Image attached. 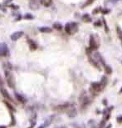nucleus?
<instances>
[{"mask_svg":"<svg viewBox=\"0 0 122 128\" xmlns=\"http://www.w3.org/2000/svg\"><path fill=\"white\" fill-rule=\"evenodd\" d=\"M4 103H5V105H6V107H7L8 109H9L11 112H14V107H13L12 105H11V104L9 103V102H8V101H4Z\"/></svg>","mask_w":122,"mask_h":128,"instance_id":"nucleus-17","label":"nucleus"},{"mask_svg":"<svg viewBox=\"0 0 122 128\" xmlns=\"http://www.w3.org/2000/svg\"><path fill=\"white\" fill-rule=\"evenodd\" d=\"M3 85V79H2V77H0V86Z\"/></svg>","mask_w":122,"mask_h":128,"instance_id":"nucleus-22","label":"nucleus"},{"mask_svg":"<svg viewBox=\"0 0 122 128\" xmlns=\"http://www.w3.org/2000/svg\"><path fill=\"white\" fill-rule=\"evenodd\" d=\"M8 54V47L4 43H0V57H6Z\"/></svg>","mask_w":122,"mask_h":128,"instance_id":"nucleus-5","label":"nucleus"},{"mask_svg":"<svg viewBox=\"0 0 122 128\" xmlns=\"http://www.w3.org/2000/svg\"><path fill=\"white\" fill-rule=\"evenodd\" d=\"M4 74H5V78H6V81H7L8 86L11 88H14L15 86V82H14V77L12 71H11L9 68H6L5 70H4Z\"/></svg>","mask_w":122,"mask_h":128,"instance_id":"nucleus-2","label":"nucleus"},{"mask_svg":"<svg viewBox=\"0 0 122 128\" xmlns=\"http://www.w3.org/2000/svg\"><path fill=\"white\" fill-rule=\"evenodd\" d=\"M71 107V104L70 103H63L60 104V105H57L54 107V110L56 111V112H63V111L68 110L69 108Z\"/></svg>","mask_w":122,"mask_h":128,"instance_id":"nucleus-6","label":"nucleus"},{"mask_svg":"<svg viewBox=\"0 0 122 128\" xmlns=\"http://www.w3.org/2000/svg\"><path fill=\"white\" fill-rule=\"evenodd\" d=\"M15 97H16V99L19 101V102H21V103H26L27 102V99H26L23 96L18 94V93H15Z\"/></svg>","mask_w":122,"mask_h":128,"instance_id":"nucleus-11","label":"nucleus"},{"mask_svg":"<svg viewBox=\"0 0 122 128\" xmlns=\"http://www.w3.org/2000/svg\"><path fill=\"white\" fill-rule=\"evenodd\" d=\"M41 3L44 7H50L52 4V0H41Z\"/></svg>","mask_w":122,"mask_h":128,"instance_id":"nucleus-13","label":"nucleus"},{"mask_svg":"<svg viewBox=\"0 0 122 128\" xmlns=\"http://www.w3.org/2000/svg\"><path fill=\"white\" fill-rule=\"evenodd\" d=\"M53 28L55 29H56V30H61L62 28V24H61V23H55L53 24Z\"/></svg>","mask_w":122,"mask_h":128,"instance_id":"nucleus-16","label":"nucleus"},{"mask_svg":"<svg viewBox=\"0 0 122 128\" xmlns=\"http://www.w3.org/2000/svg\"><path fill=\"white\" fill-rule=\"evenodd\" d=\"M65 31L67 34H74L76 33L78 31V25L77 23H74V22H71V23H67L66 26H65Z\"/></svg>","mask_w":122,"mask_h":128,"instance_id":"nucleus-3","label":"nucleus"},{"mask_svg":"<svg viewBox=\"0 0 122 128\" xmlns=\"http://www.w3.org/2000/svg\"><path fill=\"white\" fill-rule=\"evenodd\" d=\"M121 1V0H107V3H118V2Z\"/></svg>","mask_w":122,"mask_h":128,"instance_id":"nucleus-19","label":"nucleus"},{"mask_svg":"<svg viewBox=\"0 0 122 128\" xmlns=\"http://www.w3.org/2000/svg\"><path fill=\"white\" fill-rule=\"evenodd\" d=\"M41 32H52V29L48 27H42V28H39Z\"/></svg>","mask_w":122,"mask_h":128,"instance_id":"nucleus-15","label":"nucleus"},{"mask_svg":"<svg viewBox=\"0 0 122 128\" xmlns=\"http://www.w3.org/2000/svg\"><path fill=\"white\" fill-rule=\"evenodd\" d=\"M106 71H107L108 73H110V72H111V68H109V67H107V66H106Z\"/></svg>","mask_w":122,"mask_h":128,"instance_id":"nucleus-20","label":"nucleus"},{"mask_svg":"<svg viewBox=\"0 0 122 128\" xmlns=\"http://www.w3.org/2000/svg\"><path fill=\"white\" fill-rule=\"evenodd\" d=\"M27 42H28V47H29L30 50H32V51H35V50L37 49V47H38L36 43H35L33 40H31V39H28Z\"/></svg>","mask_w":122,"mask_h":128,"instance_id":"nucleus-10","label":"nucleus"},{"mask_svg":"<svg viewBox=\"0 0 122 128\" xmlns=\"http://www.w3.org/2000/svg\"><path fill=\"white\" fill-rule=\"evenodd\" d=\"M116 30H117V33H118L120 38H121V39H122V32H121V28H120L119 27H117V28H116Z\"/></svg>","mask_w":122,"mask_h":128,"instance_id":"nucleus-18","label":"nucleus"},{"mask_svg":"<svg viewBox=\"0 0 122 128\" xmlns=\"http://www.w3.org/2000/svg\"><path fill=\"white\" fill-rule=\"evenodd\" d=\"M82 20H83L85 23H89V22H91V16L89 14H84L83 16H82Z\"/></svg>","mask_w":122,"mask_h":128,"instance_id":"nucleus-14","label":"nucleus"},{"mask_svg":"<svg viewBox=\"0 0 122 128\" xmlns=\"http://www.w3.org/2000/svg\"><path fill=\"white\" fill-rule=\"evenodd\" d=\"M92 1H93V0H88V1H87L86 3V5H85V6H88L91 3H92Z\"/></svg>","mask_w":122,"mask_h":128,"instance_id":"nucleus-21","label":"nucleus"},{"mask_svg":"<svg viewBox=\"0 0 122 128\" xmlns=\"http://www.w3.org/2000/svg\"><path fill=\"white\" fill-rule=\"evenodd\" d=\"M106 84H107V79H106V77H103L101 81L98 82H93L91 84L90 91L92 93L93 95H98L99 93H101L102 92V90L106 87Z\"/></svg>","mask_w":122,"mask_h":128,"instance_id":"nucleus-1","label":"nucleus"},{"mask_svg":"<svg viewBox=\"0 0 122 128\" xmlns=\"http://www.w3.org/2000/svg\"><path fill=\"white\" fill-rule=\"evenodd\" d=\"M56 128H67V127H65V126H61V127H57Z\"/></svg>","mask_w":122,"mask_h":128,"instance_id":"nucleus-23","label":"nucleus"},{"mask_svg":"<svg viewBox=\"0 0 122 128\" xmlns=\"http://www.w3.org/2000/svg\"><path fill=\"white\" fill-rule=\"evenodd\" d=\"M98 48L97 42L95 41L94 36H91L90 38V49L91 50H96Z\"/></svg>","mask_w":122,"mask_h":128,"instance_id":"nucleus-7","label":"nucleus"},{"mask_svg":"<svg viewBox=\"0 0 122 128\" xmlns=\"http://www.w3.org/2000/svg\"><path fill=\"white\" fill-rule=\"evenodd\" d=\"M52 118H53V116H51L49 119H47V121H45V122H43L42 125L40 126L38 128H46L47 127H48V126L50 125V123L52 122Z\"/></svg>","mask_w":122,"mask_h":128,"instance_id":"nucleus-12","label":"nucleus"},{"mask_svg":"<svg viewBox=\"0 0 122 128\" xmlns=\"http://www.w3.org/2000/svg\"><path fill=\"white\" fill-rule=\"evenodd\" d=\"M0 128H7L5 126H0Z\"/></svg>","mask_w":122,"mask_h":128,"instance_id":"nucleus-24","label":"nucleus"},{"mask_svg":"<svg viewBox=\"0 0 122 128\" xmlns=\"http://www.w3.org/2000/svg\"><path fill=\"white\" fill-rule=\"evenodd\" d=\"M23 35V32H21V31L15 32L11 35V39H12L13 41H17V40H18L20 38H22Z\"/></svg>","mask_w":122,"mask_h":128,"instance_id":"nucleus-8","label":"nucleus"},{"mask_svg":"<svg viewBox=\"0 0 122 128\" xmlns=\"http://www.w3.org/2000/svg\"><path fill=\"white\" fill-rule=\"evenodd\" d=\"M79 101H80V104H81V107L84 108V109L88 107L89 104L91 102L90 97H89V96L87 95V93L85 92H83L80 95Z\"/></svg>","mask_w":122,"mask_h":128,"instance_id":"nucleus-4","label":"nucleus"},{"mask_svg":"<svg viewBox=\"0 0 122 128\" xmlns=\"http://www.w3.org/2000/svg\"><path fill=\"white\" fill-rule=\"evenodd\" d=\"M0 92L2 93L3 97H5L6 99H8V101H13V99H12V97H11L10 94L8 93V92L7 90H6L5 88H3V87H1V88H0Z\"/></svg>","mask_w":122,"mask_h":128,"instance_id":"nucleus-9","label":"nucleus"}]
</instances>
